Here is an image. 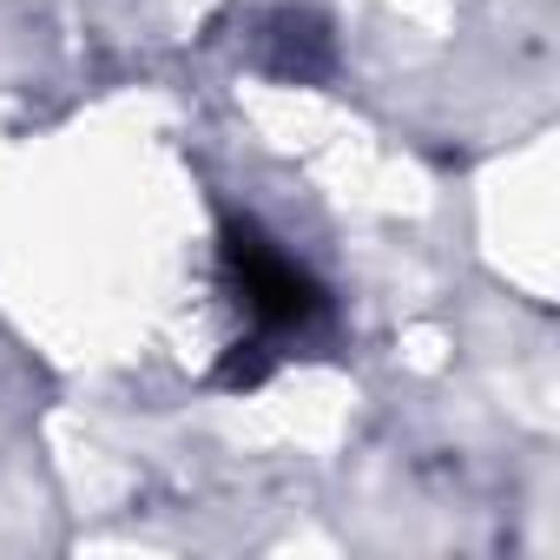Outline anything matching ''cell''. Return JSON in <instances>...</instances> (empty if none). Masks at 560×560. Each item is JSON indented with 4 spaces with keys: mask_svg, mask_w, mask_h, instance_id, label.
Instances as JSON below:
<instances>
[{
    "mask_svg": "<svg viewBox=\"0 0 560 560\" xmlns=\"http://www.w3.org/2000/svg\"><path fill=\"white\" fill-rule=\"evenodd\" d=\"M224 270H231V291H237V311L250 317L257 343H277V337H304L311 324H324L330 298L324 284L284 250V244H270L250 218H231L224 224Z\"/></svg>",
    "mask_w": 560,
    "mask_h": 560,
    "instance_id": "1",
    "label": "cell"
}]
</instances>
